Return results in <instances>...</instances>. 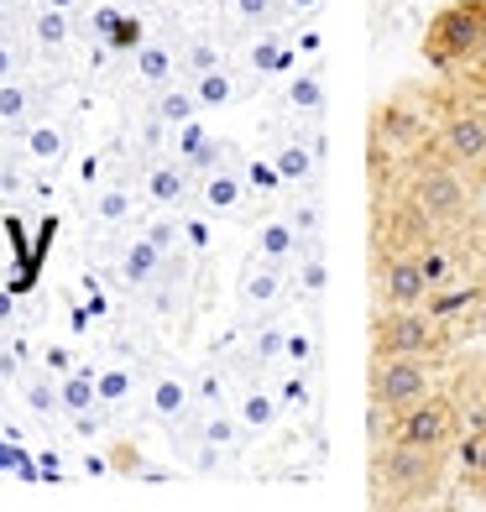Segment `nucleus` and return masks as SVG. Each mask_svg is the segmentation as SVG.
<instances>
[{"mask_svg":"<svg viewBox=\"0 0 486 512\" xmlns=\"http://www.w3.org/2000/svg\"><path fill=\"white\" fill-rule=\"evenodd\" d=\"M486 58V0H450L424 32V63L429 68H466Z\"/></svg>","mask_w":486,"mask_h":512,"instance_id":"f257e3e1","label":"nucleus"},{"mask_svg":"<svg viewBox=\"0 0 486 512\" xmlns=\"http://www.w3.org/2000/svg\"><path fill=\"white\" fill-rule=\"evenodd\" d=\"M372 486L382 507H419L439 492V455L413 445H382L372 460Z\"/></svg>","mask_w":486,"mask_h":512,"instance_id":"f03ea898","label":"nucleus"},{"mask_svg":"<svg viewBox=\"0 0 486 512\" xmlns=\"http://www.w3.org/2000/svg\"><path fill=\"white\" fill-rule=\"evenodd\" d=\"M392 429L382 445H413V450H450L460 439V408L450 398H439V392H429V398L408 403L403 413H387Z\"/></svg>","mask_w":486,"mask_h":512,"instance_id":"7ed1b4c3","label":"nucleus"},{"mask_svg":"<svg viewBox=\"0 0 486 512\" xmlns=\"http://www.w3.org/2000/svg\"><path fill=\"white\" fill-rule=\"evenodd\" d=\"M408 204L419 209L429 225H460L471 215V189L455 162H424L408 183Z\"/></svg>","mask_w":486,"mask_h":512,"instance_id":"20e7f679","label":"nucleus"},{"mask_svg":"<svg viewBox=\"0 0 486 512\" xmlns=\"http://www.w3.org/2000/svg\"><path fill=\"white\" fill-rule=\"evenodd\" d=\"M372 136H377V157H413L429 142V115L413 95H392L387 105H377Z\"/></svg>","mask_w":486,"mask_h":512,"instance_id":"39448f33","label":"nucleus"},{"mask_svg":"<svg viewBox=\"0 0 486 512\" xmlns=\"http://www.w3.org/2000/svg\"><path fill=\"white\" fill-rule=\"evenodd\" d=\"M429 366L424 356H377L372 366V403L382 413H403L408 403L429 398Z\"/></svg>","mask_w":486,"mask_h":512,"instance_id":"423d86ee","label":"nucleus"},{"mask_svg":"<svg viewBox=\"0 0 486 512\" xmlns=\"http://www.w3.org/2000/svg\"><path fill=\"white\" fill-rule=\"evenodd\" d=\"M372 345H377V356H429L439 345V324L424 309H382Z\"/></svg>","mask_w":486,"mask_h":512,"instance_id":"0eeeda50","label":"nucleus"},{"mask_svg":"<svg viewBox=\"0 0 486 512\" xmlns=\"http://www.w3.org/2000/svg\"><path fill=\"white\" fill-rule=\"evenodd\" d=\"M439 157L455 162L460 173H481L486 168V110L466 105L439 126Z\"/></svg>","mask_w":486,"mask_h":512,"instance_id":"6e6552de","label":"nucleus"},{"mask_svg":"<svg viewBox=\"0 0 486 512\" xmlns=\"http://www.w3.org/2000/svg\"><path fill=\"white\" fill-rule=\"evenodd\" d=\"M377 293H382V309H424L434 288L424 283L419 256H413V251H382Z\"/></svg>","mask_w":486,"mask_h":512,"instance_id":"1a4fd4ad","label":"nucleus"},{"mask_svg":"<svg viewBox=\"0 0 486 512\" xmlns=\"http://www.w3.org/2000/svg\"><path fill=\"white\" fill-rule=\"evenodd\" d=\"M283 293H288V262H272V256L257 251L241 272V298L257 309H272V304H283Z\"/></svg>","mask_w":486,"mask_h":512,"instance_id":"9d476101","label":"nucleus"},{"mask_svg":"<svg viewBox=\"0 0 486 512\" xmlns=\"http://www.w3.org/2000/svg\"><path fill=\"white\" fill-rule=\"evenodd\" d=\"M246 63H251V74L277 79V74H293V68H298V53H293L288 32H262V37L246 48Z\"/></svg>","mask_w":486,"mask_h":512,"instance_id":"9b49d317","label":"nucleus"},{"mask_svg":"<svg viewBox=\"0 0 486 512\" xmlns=\"http://www.w3.org/2000/svg\"><path fill=\"white\" fill-rule=\"evenodd\" d=\"M162 262H168V251H162L147 230H142V236L126 246V256H121V277H126L131 288H152L157 272H162Z\"/></svg>","mask_w":486,"mask_h":512,"instance_id":"f8f14e48","label":"nucleus"},{"mask_svg":"<svg viewBox=\"0 0 486 512\" xmlns=\"http://www.w3.org/2000/svg\"><path fill=\"white\" fill-rule=\"evenodd\" d=\"M199 199H204L210 215H236L241 199H246V183H241L236 168H210V173H204V194Z\"/></svg>","mask_w":486,"mask_h":512,"instance_id":"ddd939ff","label":"nucleus"},{"mask_svg":"<svg viewBox=\"0 0 486 512\" xmlns=\"http://www.w3.org/2000/svg\"><path fill=\"white\" fill-rule=\"evenodd\" d=\"M189 408H194V392L183 387L178 377H157L152 382V418H157V424L178 429L183 418H189Z\"/></svg>","mask_w":486,"mask_h":512,"instance_id":"4468645a","label":"nucleus"},{"mask_svg":"<svg viewBox=\"0 0 486 512\" xmlns=\"http://www.w3.org/2000/svg\"><path fill=\"white\" fill-rule=\"evenodd\" d=\"M178 157H183V168L210 173V168H220V142H210V131L199 121H183L178 126Z\"/></svg>","mask_w":486,"mask_h":512,"instance_id":"2eb2a0df","label":"nucleus"},{"mask_svg":"<svg viewBox=\"0 0 486 512\" xmlns=\"http://www.w3.org/2000/svg\"><path fill=\"white\" fill-rule=\"evenodd\" d=\"M272 173L283 178V183H309L319 173V152L314 142H283L272 152Z\"/></svg>","mask_w":486,"mask_h":512,"instance_id":"dca6fc26","label":"nucleus"},{"mask_svg":"<svg viewBox=\"0 0 486 512\" xmlns=\"http://www.w3.org/2000/svg\"><path fill=\"white\" fill-rule=\"evenodd\" d=\"M183 189H189V168L183 162H157V168H147V199L152 204H178L183 199Z\"/></svg>","mask_w":486,"mask_h":512,"instance_id":"f3484780","label":"nucleus"},{"mask_svg":"<svg viewBox=\"0 0 486 512\" xmlns=\"http://www.w3.org/2000/svg\"><path fill=\"white\" fill-rule=\"evenodd\" d=\"M288 105L304 115H324V74L319 68H293L288 74Z\"/></svg>","mask_w":486,"mask_h":512,"instance_id":"a211bd4d","label":"nucleus"},{"mask_svg":"<svg viewBox=\"0 0 486 512\" xmlns=\"http://www.w3.org/2000/svg\"><path fill=\"white\" fill-rule=\"evenodd\" d=\"M152 115H157L162 126H183V121H194V115H199L194 84H189V89H183V84H162V95H157Z\"/></svg>","mask_w":486,"mask_h":512,"instance_id":"6ab92c4d","label":"nucleus"},{"mask_svg":"<svg viewBox=\"0 0 486 512\" xmlns=\"http://www.w3.org/2000/svg\"><path fill=\"white\" fill-rule=\"evenodd\" d=\"M63 152H68V131H63L58 121H32V126H27V157L58 162Z\"/></svg>","mask_w":486,"mask_h":512,"instance_id":"aec40b11","label":"nucleus"},{"mask_svg":"<svg viewBox=\"0 0 486 512\" xmlns=\"http://www.w3.org/2000/svg\"><path fill=\"white\" fill-rule=\"evenodd\" d=\"M257 251L272 256V262H293V256H298V230H293V220H267V225L257 230Z\"/></svg>","mask_w":486,"mask_h":512,"instance_id":"412c9836","label":"nucleus"},{"mask_svg":"<svg viewBox=\"0 0 486 512\" xmlns=\"http://www.w3.org/2000/svg\"><path fill=\"white\" fill-rule=\"evenodd\" d=\"M241 89H236V79L225 74V68H210V74H194V100H199V110H220V105H230Z\"/></svg>","mask_w":486,"mask_h":512,"instance_id":"4be33fe9","label":"nucleus"},{"mask_svg":"<svg viewBox=\"0 0 486 512\" xmlns=\"http://www.w3.org/2000/svg\"><path fill=\"white\" fill-rule=\"evenodd\" d=\"M136 74H142V84H173V53L162 48V42H142L136 48Z\"/></svg>","mask_w":486,"mask_h":512,"instance_id":"5701e85b","label":"nucleus"},{"mask_svg":"<svg viewBox=\"0 0 486 512\" xmlns=\"http://www.w3.org/2000/svg\"><path fill=\"white\" fill-rule=\"evenodd\" d=\"M32 115V89L21 79H0V126H27Z\"/></svg>","mask_w":486,"mask_h":512,"instance_id":"b1692460","label":"nucleus"},{"mask_svg":"<svg viewBox=\"0 0 486 512\" xmlns=\"http://www.w3.org/2000/svg\"><path fill=\"white\" fill-rule=\"evenodd\" d=\"M100 403V392H95V377H89V371H79V377H68L63 387H58V408L63 413H89V408H95Z\"/></svg>","mask_w":486,"mask_h":512,"instance_id":"393cba45","label":"nucleus"},{"mask_svg":"<svg viewBox=\"0 0 486 512\" xmlns=\"http://www.w3.org/2000/svg\"><path fill=\"white\" fill-rule=\"evenodd\" d=\"M413 256H419V272H424V283H429V288H445V283H450L455 262H450V251L439 246V241H424Z\"/></svg>","mask_w":486,"mask_h":512,"instance_id":"a878e982","label":"nucleus"},{"mask_svg":"<svg viewBox=\"0 0 486 512\" xmlns=\"http://www.w3.org/2000/svg\"><path fill=\"white\" fill-rule=\"evenodd\" d=\"M277 418H283V403L267 398V392H251V398L241 403V424L246 429H272Z\"/></svg>","mask_w":486,"mask_h":512,"instance_id":"bb28decb","label":"nucleus"},{"mask_svg":"<svg viewBox=\"0 0 486 512\" xmlns=\"http://www.w3.org/2000/svg\"><path fill=\"white\" fill-rule=\"evenodd\" d=\"M32 37L42 42V48H63V42H68V11L42 6V16L32 21Z\"/></svg>","mask_w":486,"mask_h":512,"instance_id":"cd10ccee","label":"nucleus"},{"mask_svg":"<svg viewBox=\"0 0 486 512\" xmlns=\"http://www.w3.org/2000/svg\"><path fill=\"white\" fill-rule=\"evenodd\" d=\"M251 351H257V361H262V366H272L277 356L288 351V330H283V324H272V319H267V324H257V340H251Z\"/></svg>","mask_w":486,"mask_h":512,"instance_id":"c85d7f7f","label":"nucleus"},{"mask_svg":"<svg viewBox=\"0 0 486 512\" xmlns=\"http://www.w3.org/2000/svg\"><path fill=\"white\" fill-rule=\"evenodd\" d=\"M95 392H100V403H126L131 398V371L126 366H105L95 377Z\"/></svg>","mask_w":486,"mask_h":512,"instance_id":"c756f323","label":"nucleus"},{"mask_svg":"<svg viewBox=\"0 0 486 512\" xmlns=\"http://www.w3.org/2000/svg\"><path fill=\"white\" fill-rule=\"evenodd\" d=\"M277 11H283V0H230V16L246 21V27H267Z\"/></svg>","mask_w":486,"mask_h":512,"instance_id":"7c9ffc66","label":"nucleus"},{"mask_svg":"<svg viewBox=\"0 0 486 512\" xmlns=\"http://www.w3.org/2000/svg\"><path fill=\"white\" fill-rule=\"evenodd\" d=\"M210 68H220V53L215 42H189V53H183V74H210Z\"/></svg>","mask_w":486,"mask_h":512,"instance_id":"2f4dec72","label":"nucleus"},{"mask_svg":"<svg viewBox=\"0 0 486 512\" xmlns=\"http://www.w3.org/2000/svg\"><path fill=\"white\" fill-rule=\"evenodd\" d=\"M95 215H100L105 225L126 220V215H131V194H126V189H105V194L95 199Z\"/></svg>","mask_w":486,"mask_h":512,"instance_id":"473e14b6","label":"nucleus"},{"mask_svg":"<svg viewBox=\"0 0 486 512\" xmlns=\"http://www.w3.org/2000/svg\"><path fill=\"white\" fill-rule=\"evenodd\" d=\"M288 220H293V230H298V236H319V230H324V209H319L314 199H298Z\"/></svg>","mask_w":486,"mask_h":512,"instance_id":"72a5a7b5","label":"nucleus"},{"mask_svg":"<svg viewBox=\"0 0 486 512\" xmlns=\"http://www.w3.org/2000/svg\"><path fill=\"white\" fill-rule=\"evenodd\" d=\"M110 48H121V53H136V48H142V21H136V16H121V21H115V27H110Z\"/></svg>","mask_w":486,"mask_h":512,"instance_id":"f704fd0d","label":"nucleus"},{"mask_svg":"<svg viewBox=\"0 0 486 512\" xmlns=\"http://www.w3.org/2000/svg\"><path fill=\"white\" fill-rule=\"evenodd\" d=\"M199 434L210 439V445L230 450V445H236V418H230V413H210V418H204V429H199Z\"/></svg>","mask_w":486,"mask_h":512,"instance_id":"c9c22d12","label":"nucleus"},{"mask_svg":"<svg viewBox=\"0 0 486 512\" xmlns=\"http://www.w3.org/2000/svg\"><path fill=\"white\" fill-rule=\"evenodd\" d=\"M460 460H466V476H471V486H486V434L466 439V450H460Z\"/></svg>","mask_w":486,"mask_h":512,"instance_id":"e433bc0d","label":"nucleus"},{"mask_svg":"<svg viewBox=\"0 0 486 512\" xmlns=\"http://www.w3.org/2000/svg\"><path fill=\"white\" fill-rule=\"evenodd\" d=\"M27 403H32L37 413H53V408H58V387H53V382H27Z\"/></svg>","mask_w":486,"mask_h":512,"instance_id":"4c0bfd02","label":"nucleus"},{"mask_svg":"<svg viewBox=\"0 0 486 512\" xmlns=\"http://www.w3.org/2000/svg\"><path fill=\"white\" fill-rule=\"evenodd\" d=\"M147 236H152L162 251H173L178 236H183V225H178V220H152V225H147Z\"/></svg>","mask_w":486,"mask_h":512,"instance_id":"58836bf2","label":"nucleus"},{"mask_svg":"<svg viewBox=\"0 0 486 512\" xmlns=\"http://www.w3.org/2000/svg\"><path fill=\"white\" fill-rule=\"evenodd\" d=\"M0 79H16V48L0 37Z\"/></svg>","mask_w":486,"mask_h":512,"instance_id":"ea45409f","label":"nucleus"},{"mask_svg":"<svg viewBox=\"0 0 486 512\" xmlns=\"http://www.w3.org/2000/svg\"><path fill=\"white\" fill-rule=\"evenodd\" d=\"M115 21H121V11H115V6H100V11H95V32H100V37H110Z\"/></svg>","mask_w":486,"mask_h":512,"instance_id":"a19ab883","label":"nucleus"},{"mask_svg":"<svg viewBox=\"0 0 486 512\" xmlns=\"http://www.w3.org/2000/svg\"><path fill=\"white\" fill-rule=\"evenodd\" d=\"M183 236H189V246H194V251H204V246H210V230H204V225H194V220L183 225Z\"/></svg>","mask_w":486,"mask_h":512,"instance_id":"79ce46f5","label":"nucleus"},{"mask_svg":"<svg viewBox=\"0 0 486 512\" xmlns=\"http://www.w3.org/2000/svg\"><path fill=\"white\" fill-rule=\"evenodd\" d=\"M288 356L293 361H309V340H288Z\"/></svg>","mask_w":486,"mask_h":512,"instance_id":"37998d69","label":"nucleus"},{"mask_svg":"<svg viewBox=\"0 0 486 512\" xmlns=\"http://www.w3.org/2000/svg\"><path fill=\"white\" fill-rule=\"evenodd\" d=\"M11 314H16V304H11V293H6V288H0V324H6Z\"/></svg>","mask_w":486,"mask_h":512,"instance_id":"c03bdc74","label":"nucleus"},{"mask_svg":"<svg viewBox=\"0 0 486 512\" xmlns=\"http://www.w3.org/2000/svg\"><path fill=\"white\" fill-rule=\"evenodd\" d=\"M283 11H319V0H283Z\"/></svg>","mask_w":486,"mask_h":512,"instance_id":"a18cd8bd","label":"nucleus"},{"mask_svg":"<svg viewBox=\"0 0 486 512\" xmlns=\"http://www.w3.org/2000/svg\"><path fill=\"white\" fill-rule=\"evenodd\" d=\"M42 6H58V11H74L79 0H42Z\"/></svg>","mask_w":486,"mask_h":512,"instance_id":"49530a36","label":"nucleus"},{"mask_svg":"<svg viewBox=\"0 0 486 512\" xmlns=\"http://www.w3.org/2000/svg\"><path fill=\"white\" fill-rule=\"evenodd\" d=\"M126 6H152V0H126Z\"/></svg>","mask_w":486,"mask_h":512,"instance_id":"de8ad7c7","label":"nucleus"},{"mask_svg":"<svg viewBox=\"0 0 486 512\" xmlns=\"http://www.w3.org/2000/svg\"><path fill=\"white\" fill-rule=\"evenodd\" d=\"M481 178H486V168H481Z\"/></svg>","mask_w":486,"mask_h":512,"instance_id":"09e8293b","label":"nucleus"}]
</instances>
